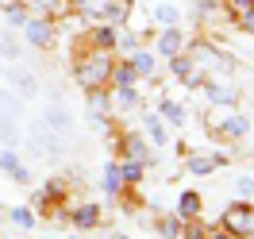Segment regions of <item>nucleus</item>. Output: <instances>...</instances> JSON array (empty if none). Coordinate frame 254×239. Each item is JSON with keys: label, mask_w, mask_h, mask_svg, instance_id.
I'll return each mask as SVG.
<instances>
[{"label": "nucleus", "mask_w": 254, "mask_h": 239, "mask_svg": "<svg viewBox=\"0 0 254 239\" xmlns=\"http://www.w3.org/2000/svg\"><path fill=\"white\" fill-rule=\"evenodd\" d=\"M116 31H120V27H112V23H93L85 39H89V47H93V50H108V54H116Z\"/></svg>", "instance_id": "obj_19"}, {"label": "nucleus", "mask_w": 254, "mask_h": 239, "mask_svg": "<svg viewBox=\"0 0 254 239\" xmlns=\"http://www.w3.org/2000/svg\"><path fill=\"white\" fill-rule=\"evenodd\" d=\"M100 193L108 197V201H120L124 197V177H120V159H108L100 166Z\"/></svg>", "instance_id": "obj_15"}, {"label": "nucleus", "mask_w": 254, "mask_h": 239, "mask_svg": "<svg viewBox=\"0 0 254 239\" xmlns=\"http://www.w3.org/2000/svg\"><path fill=\"white\" fill-rule=\"evenodd\" d=\"M23 4H27V8H31V12H39V16H62L65 8H73V4H69V0H23Z\"/></svg>", "instance_id": "obj_31"}, {"label": "nucleus", "mask_w": 254, "mask_h": 239, "mask_svg": "<svg viewBox=\"0 0 254 239\" xmlns=\"http://www.w3.org/2000/svg\"><path fill=\"white\" fill-rule=\"evenodd\" d=\"M166 66H170V78L181 81V85H185V81H189V74H192V58L185 54V50H181V54H174V58H166Z\"/></svg>", "instance_id": "obj_32"}, {"label": "nucleus", "mask_w": 254, "mask_h": 239, "mask_svg": "<svg viewBox=\"0 0 254 239\" xmlns=\"http://www.w3.org/2000/svg\"><path fill=\"white\" fill-rule=\"evenodd\" d=\"M143 43H150V39H146V35H139V31H131L127 23L120 27V31H116V50H120V58H127L131 50H139Z\"/></svg>", "instance_id": "obj_26"}, {"label": "nucleus", "mask_w": 254, "mask_h": 239, "mask_svg": "<svg viewBox=\"0 0 254 239\" xmlns=\"http://www.w3.org/2000/svg\"><path fill=\"white\" fill-rule=\"evenodd\" d=\"M19 39H23V47H31V50H50L58 43V19L31 12V19L19 27Z\"/></svg>", "instance_id": "obj_4"}, {"label": "nucleus", "mask_w": 254, "mask_h": 239, "mask_svg": "<svg viewBox=\"0 0 254 239\" xmlns=\"http://www.w3.org/2000/svg\"><path fill=\"white\" fill-rule=\"evenodd\" d=\"M154 43V54H158V62H166V58H174V54H181V50L189 47V35L181 31V27H158V35L150 39Z\"/></svg>", "instance_id": "obj_13"}, {"label": "nucleus", "mask_w": 254, "mask_h": 239, "mask_svg": "<svg viewBox=\"0 0 254 239\" xmlns=\"http://www.w3.org/2000/svg\"><path fill=\"white\" fill-rule=\"evenodd\" d=\"M120 177H124V189H135V185H143L146 166L143 162H131V159H120Z\"/></svg>", "instance_id": "obj_29"}, {"label": "nucleus", "mask_w": 254, "mask_h": 239, "mask_svg": "<svg viewBox=\"0 0 254 239\" xmlns=\"http://www.w3.org/2000/svg\"><path fill=\"white\" fill-rule=\"evenodd\" d=\"M19 166H23V159H19L16 151H12V147H0V174H8V177H12Z\"/></svg>", "instance_id": "obj_35"}, {"label": "nucleus", "mask_w": 254, "mask_h": 239, "mask_svg": "<svg viewBox=\"0 0 254 239\" xmlns=\"http://www.w3.org/2000/svg\"><path fill=\"white\" fill-rule=\"evenodd\" d=\"M192 4V19H212L220 12V0H189Z\"/></svg>", "instance_id": "obj_36"}, {"label": "nucleus", "mask_w": 254, "mask_h": 239, "mask_svg": "<svg viewBox=\"0 0 254 239\" xmlns=\"http://www.w3.org/2000/svg\"><path fill=\"white\" fill-rule=\"evenodd\" d=\"M73 8H89V4H96V0H69Z\"/></svg>", "instance_id": "obj_43"}, {"label": "nucleus", "mask_w": 254, "mask_h": 239, "mask_svg": "<svg viewBox=\"0 0 254 239\" xmlns=\"http://www.w3.org/2000/svg\"><path fill=\"white\" fill-rule=\"evenodd\" d=\"M65 239H81V232H69V236H65Z\"/></svg>", "instance_id": "obj_45"}, {"label": "nucleus", "mask_w": 254, "mask_h": 239, "mask_svg": "<svg viewBox=\"0 0 254 239\" xmlns=\"http://www.w3.org/2000/svg\"><path fill=\"white\" fill-rule=\"evenodd\" d=\"M0 16H4V27L19 31V27L31 19V8H27L23 0H4V12H0Z\"/></svg>", "instance_id": "obj_24"}, {"label": "nucleus", "mask_w": 254, "mask_h": 239, "mask_svg": "<svg viewBox=\"0 0 254 239\" xmlns=\"http://www.w3.org/2000/svg\"><path fill=\"white\" fill-rule=\"evenodd\" d=\"M39 120L47 124L50 131H58V135H73V112L65 108L62 96H47V104H43V112H39Z\"/></svg>", "instance_id": "obj_9"}, {"label": "nucleus", "mask_w": 254, "mask_h": 239, "mask_svg": "<svg viewBox=\"0 0 254 239\" xmlns=\"http://www.w3.org/2000/svg\"><path fill=\"white\" fill-rule=\"evenodd\" d=\"M65 197H69V181L65 177H50V181H43L31 193V208L35 212H58L65 205Z\"/></svg>", "instance_id": "obj_7"}, {"label": "nucleus", "mask_w": 254, "mask_h": 239, "mask_svg": "<svg viewBox=\"0 0 254 239\" xmlns=\"http://www.w3.org/2000/svg\"><path fill=\"white\" fill-rule=\"evenodd\" d=\"M23 147L31 151L35 159L62 162V159H65V147H69V139H65V135H58V131H50L47 124L35 116L31 124H27V131H23Z\"/></svg>", "instance_id": "obj_1"}, {"label": "nucleus", "mask_w": 254, "mask_h": 239, "mask_svg": "<svg viewBox=\"0 0 254 239\" xmlns=\"http://www.w3.org/2000/svg\"><path fill=\"white\" fill-rule=\"evenodd\" d=\"M139 74H135V66L127 62V58H116L112 62V74H108V85L112 89H124V85H139Z\"/></svg>", "instance_id": "obj_22"}, {"label": "nucleus", "mask_w": 254, "mask_h": 239, "mask_svg": "<svg viewBox=\"0 0 254 239\" xmlns=\"http://www.w3.org/2000/svg\"><path fill=\"white\" fill-rule=\"evenodd\" d=\"M200 93H204L208 108H239V89L227 85V81H220V78H208L200 85Z\"/></svg>", "instance_id": "obj_12"}, {"label": "nucleus", "mask_w": 254, "mask_h": 239, "mask_svg": "<svg viewBox=\"0 0 254 239\" xmlns=\"http://www.w3.org/2000/svg\"><path fill=\"white\" fill-rule=\"evenodd\" d=\"M200 212H204V197H200L196 189H181L177 193V216H181V220H196Z\"/></svg>", "instance_id": "obj_21"}, {"label": "nucleus", "mask_w": 254, "mask_h": 239, "mask_svg": "<svg viewBox=\"0 0 254 239\" xmlns=\"http://www.w3.org/2000/svg\"><path fill=\"white\" fill-rule=\"evenodd\" d=\"M0 228H4V208H0Z\"/></svg>", "instance_id": "obj_46"}, {"label": "nucleus", "mask_w": 254, "mask_h": 239, "mask_svg": "<svg viewBox=\"0 0 254 239\" xmlns=\"http://www.w3.org/2000/svg\"><path fill=\"white\" fill-rule=\"evenodd\" d=\"M23 39H19V31H12V27H4L0 31V62L8 66V62H19L23 58Z\"/></svg>", "instance_id": "obj_20"}, {"label": "nucleus", "mask_w": 254, "mask_h": 239, "mask_svg": "<svg viewBox=\"0 0 254 239\" xmlns=\"http://www.w3.org/2000/svg\"><path fill=\"white\" fill-rule=\"evenodd\" d=\"M12 181H16V185H31V181H35V174H31V166H19L16 174H12Z\"/></svg>", "instance_id": "obj_40"}, {"label": "nucleus", "mask_w": 254, "mask_h": 239, "mask_svg": "<svg viewBox=\"0 0 254 239\" xmlns=\"http://www.w3.org/2000/svg\"><path fill=\"white\" fill-rule=\"evenodd\" d=\"M208 239H235V236H231V232H223L220 224H212V232H208Z\"/></svg>", "instance_id": "obj_42"}, {"label": "nucleus", "mask_w": 254, "mask_h": 239, "mask_svg": "<svg viewBox=\"0 0 254 239\" xmlns=\"http://www.w3.org/2000/svg\"><path fill=\"white\" fill-rule=\"evenodd\" d=\"M23 143V128H19V120H12V116H4L0 112V147H16Z\"/></svg>", "instance_id": "obj_27"}, {"label": "nucleus", "mask_w": 254, "mask_h": 239, "mask_svg": "<svg viewBox=\"0 0 254 239\" xmlns=\"http://www.w3.org/2000/svg\"><path fill=\"white\" fill-rule=\"evenodd\" d=\"M139 108H143V93H139V85L112 89V112H116V116H139Z\"/></svg>", "instance_id": "obj_14"}, {"label": "nucleus", "mask_w": 254, "mask_h": 239, "mask_svg": "<svg viewBox=\"0 0 254 239\" xmlns=\"http://www.w3.org/2000/svg\"><path fill=\"white\" fill-rule=\"evenodd\" d=\"M0 112L12 116V120H23V116H27V100L19 93H12L8 85H0Z\"/></svg>", "instance_id": "obj_25"}, {"label": "nucleus", "mask_w": 254, "mask_h": 239, "mask_svg": "<svg viewBox=\"0 0 254 239\" xmlns=\"http://www.w3.org/2000/svg\"><path fill=\"white\" fill-rule=\"evenodd\" d=\"M150 19H154V27H181V23H185V12L177 8L174 0H154V4H150Z\"/></svg>", "instance_id": "obj_16"}, {"label": "nucleus", "mask_w": 254, "mask_h": 239, "mask_svg": "<svg viewBox=\"0 0 254 239\" xmlns=\"http://www.w3.org/2000/svg\"><path fill=\"white\" fill-rule=\"evenodd\" d=\"M208 232H212V224H200V216H196V220H185L181 239H208Z\"/></svg>", "instance_id": "obj_37"}, {"label": "nucleus", "mask_w": 254, "mask_h": 239, "mask_svg": "<svg viewBox=\"0 0 254 239\" xmlns=\"http://www.w3.org/2000/svg\"><path fill=\"white\" fill-rule=\"evenodd\" d=\"M239 27H243V31H247V35L254 39V8H247V12H239Z\"/></svg>", "instance_id": "obj_39"}, {"label": "nucleus", "mask_w": 254, "mask_h": 239, "mask_svg": "<svg viewBox=\"0 0 254 239\" xmlns=\"http://www.w3.org/2000/svg\"><path fill=\"white\" fill-rule=\"evenodd\" d=\"M108 239H131V236H124V232H112V236Z\"/></svg>", "instance_id": "obj_44"}, {"label": "nucleus", "mask_w": 254, "mask_h": 239, "mask_svg": "<svg viewBox=\"0 0 254 239\" xmlns=\"http://www.w3.org/2000/svg\"><path fill=\"white\" fill-rule=\"evenodd\" d=\"M208 128H212V135H220V139H227V143H239V139L251 135V116H247V112H235V108H223V112L212 108Z\"/></svg>", "instance_id": "obj_3"}, {"label": "nucleus", "mask_w": 254, "mask_h": 239, "mask_svg": "<svg viewBox=\"0 0 254 239\" xmlns=\"http://www.w3.org/2000/svg\"><path fill=\"white\" fill-rule=\"evenodd\" d=\"M247 8H254V0H227V12H231V16L247 12Z\"/></svg>", "instance_id": "obj_41"}, {"label": "nucleus", "mask_w": 254, "mask_h": 239, "mask_svg": "<svg viewBox=\"0 0 254 239\" xmlns=\"http://www.w3.org/2000/svg\"><path fill=\"white\" fill-rule=\"evenodd\" d=\"M0 78H4V85H8L12 93L23 96V100H35V96L43 93V81H39V74H35L31 66H23V62H8L4 70H0Z\"/></svg>", "instance_id": "obj_5"}, {"label": "nucleus", "mask_w": 254, "mask_h": 239, "mask_svg": "<svg viewBox=\"0 0 254 239\" xmlns=\"http://www.w3.org/2000/svg\"><path fill=\"white\" fill-rule=\"evenodd\" d=\"M154 112H158V116L166 120V124H170V128H177V131H181L185 124H189V108H185L181 100H174V96H158Z\"/></svg>", "instance_id": "obj_17"}, {"label": "nucleus", "mask_w": 254, "mask_h": 239, "mask_svg": "<svg viewBox=\"0 0 254 239\" xmlns=\"http://www.w3.org/2000/svg\"><path fill=\"white\" fill-rule=\"evenodd\" d=\"M4 220H12L16 228L31 232V228H35V220H39V212H35L31 205H16V208H8V212H4Z\"/></svg>", "instance_id": "obj_30"}, {"label": "nucleus", "mask_w": 254, "mask_h": 239, "mask_svg": "<svg viewBox=\"0 0 254 239\" xmlns=\"http://www.w3.org/2000/svg\"><path fill=\"white\" fill-rule=\"evenodd\" d=\"M220 228H223V232H231L235 239H254V208H251V201L231 205L227 212H223Z\"/></svg>", "instance_id": "obj_8"}, {"label": "nucleus", "mask_w": 254, "mask_h": 239, "mask_svg": "<svg viewBox=\"0 0 254 239\" xmlns=\"http://www.w3.org/2000/svg\"><path fill=\"white\" fill-rule=\"evenodd\" d=\"M0 12H4V0H0Z\"/></svg>", "instance_id": "obj_47"}, {"label": "nucleus", "mask_w": 254, "mask_h": 239, "mask_svg": "<svg viewBox=\"0 0 254 239\" xmlns=\"http://www.w3.org/2000/svg\"><path fill=\"white\" fill-rule=\"evenodd\" d=\"M139 124H143V135H146V143L154 147V151H166L170 147V124L162 120L154 108H139Z\"/></svg>", "instance_id": "obj_11"}, {"label": "nucleus", "mask_w": 254, "mask_h": 239, "mask_svg": "<svg viewBox=\"0 0 254 239\" xmlns=\"http://www.w3.org/2000/svg\"><path fill=\"white\" fill-rule=\"evenodd\" d=\"M181 232H185V220L181 216H158V239H181Z\"/></svg>", "instance_id": "obj_33"}, {"label": "nucleus", "mask_w": 254, "mask_h": 239, "mask_svg": "<svg viewBox=\"0 0 254 239\" xmlns=\"http://www.w3.org/2000/svg\"><path fill=\"white\" fill-rule=\"evenodd\" d=\"M116 147H120V159L143 162L146 170H154V166H158V151L146 143V135H143V131H124V135L116 139Z\"/></svg>", "instance_id": "obj_6"}, {"label": "nucleus", "mask_w": 254, "mask_h": 239, "mask_svg": "<svg viewBox=\"0 0 254 239\" xmlns=\"http://www.w3.org/2000/svg\"><path fill=\"white\" fill-rule=\"evenodd\" d=\"M131 0H108V4H100V16H104V23H112V27H124L127 19H131Z\"/></svg>", "instance_id": "obj_23"}, {"label": "nucleus", "mask_w": 254, "mask_h": 239, "mask_svg": "<svg viewBox=\"0 0 254 239\" xmlns=\"http://www.w3.org/2000/svg\"><path fill=\"white\" fill-rule=\"evenodd\" d=\"M112 62H116V54L108 50H85L77 62H73V81H77L81 89L89 93V89H100V85H108V74H112Z\"/></svg>", "instance_id": "obj_2"}, {"label": "nucleus", "mask_w": 254, "mask_h": 239, "mask_svg": "<svg viewBox=\"0 0 254 239\" xmlns=\"http://www.w3.org/2000/svg\"><path fill=\"white\" fill-rule=\"evenodd\" d=\"M185 170H189L192 177H212L220 166H216V159H212V155H200V151H196V155H189V159H185Z\"/></svg>", "instance_id": "obj_28"}, {"label": "nucleus", "mask_w": 254, "mask_h": 239, "mask_svg": "<svg viewBox=\"0 0 254 239\" xmlns=\"http://www.w3.org/2000/svg\"><path fill=\"white\" fill-rule=\"evenodd\" d=\"M0 70H4V62H0Z\"/></svg>", "instance_id": "obj_49"}, {"label": "nucleus", "mask_w": 254, "mask_h": 239, "mask_svg": "<svg viewBox=\"0 0 254 239\" xmlns=\"http://www.w3.org/2000/svg\"><path fill=\"white\" fill-rule=\"evenodd\" d=\"M89 104H85V108H93V112H104V116H108L112 112V93H108V85H100V89H89Z\"/></svg>", "instance_id": "obj_34"}, {"label": "nucleus", "mask_w": 254, "mask_h": 239, "mask_svg": "<svg viewBox=\"0 0 254 239\" xmlns=\"http://www.w3.org/2000/svg\"><path fill=\"white\" fill-rule=\"evenodd\" d=\"M65 224H73V232H96L100 220H104V208L96 205V201H81L73 208H62Z\"/></svg>", "instance_id": "obj_10"}, {"label": "nucleus", "mask_w": 254, "mask_h": 239, "mask_svg": "<svg viewBox=\"0 0 254 239\" xmlns=\"http://www.w3.org/2000/svg\"><path fill=\"white\" fill-rule=\"evenodd\" d=\"M127 62L135 66V74H139L143 81H154V78H158V54L146 47V43L139 50H131V54H127Z\"/></svg>", "instance_id": "obj_18"}, {"label": "nucleus", "mask_w": 254, "mask_h": 239, "mask_svg": "<svg viewBox=\"0 0 254 239\" xmlns=\"http://www.w3.org/2000/svg\"><path fill=\"white\" fill-rule=\"evenodd\" d=\"M96 4H108V0H96Z\"/></svg>", "instance_id": "obj_48"}, {"label": "nucleus", "mask_w": 254, "mask_h": 239, "mask_svg": "<svg viewBox=\"0 0 254 239\" xmlns=\"http://www.w3.org/2000/svg\"><path fill=\"white\" fill-rule=\"evenodd\" d=\"M235 197L239 201H254V174H239L235 177Z\"/></svg>", "instance_id": "obj_38"}]
</instances>
